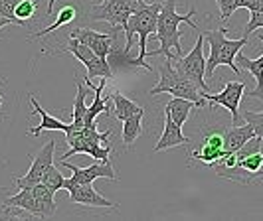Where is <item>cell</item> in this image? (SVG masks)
I'll return each mask as SVG.
<instances>
[{"instance_id": "obj_1", "label": "cell", "mask_w": 263, "mask_h": 221, "mask_svg": "<svg viewBox=\"0 0 263 221\" xmlns=\"http://www.w3.org/2000/svg\"><path fill=\"white\" fill-rule=\"evenodd\" d=\"M198 14L196 6L190 8V12L178 14L176 12V0H164L162 2V8L158 14V24L157 32H155V38L158 39L160 48L153 50V52H146L148 57H157V55H164L166 59L176 62L180 55H182V46H180V38H182V30H178L180 24H188L192 30H198V24L192 22V18Z\"/></svg>"}, {"instance_id": "obj_2", "label": "cell", "mask_w": 263, "mask_h": 221, "mask_svg": "<svg viewBox=\"0 0 263 221\" xmlns=\"http://www.w3.org/2000/svg\"><path fill=\"white\" fill-rule=\"evenodd\" d=\"M226 28L218 30H204L202 36L210 46V55L206 59V79L214 77L216 67L228 65L236 75H239V65L236 64V55L241 52L243 46H248L250 36H241L239 39H230L226 36Z\"/></svg>"}, {"instance_id": "obj_3", "label": "cell", "mask_w": 263, "mask_h": 221, "mask_svg": "<svg viewBox=\"0 0 263 221\" xmlns=\"http://www.w3.org/2000/svg\"><path fill=\"white\" fill-rule=\"evenodd\" d=\"M160 8H162V2L157 0L153 4L146 2L145 8L137 10L129 16V22L127 26L123 28L125 32V52H131L133 46V36H139V55L141 59L146 57V39L151 34L157 32V24H158V14H160Z\"/></svg>"}, {"instance_id": "obj_4", "label": "cell", "mask_w": 263, "mask_h": 221, "mask_svg": "<svg viewBox=\"0 0 263 221\" xmlns=\"http://www.w3.org/2000/svg\"><path fill=\"white\" fill-rule=\"evenodd\" d=\"M158 85H155L148 95L155 97V95H160V93H171L172 97H182V99H190L194 101L196 107H204V99H202V89L198 87L194 81H190L188 77H184L182 73L176 71V67L172 65L171 59H166L164 64L160 65L158 69Z\"/></svg>"}, {"instance_id": "obj_5", "label": "cell", "mask_w": 263, "mask_h": 221, "mask_svg": "<svg viewBox=\"0 0 263 221\" xmlns=\"http://www.w3.org/2000/svg\"><path fill=\"white\" fill-rule=\"evenodd\" d=\"M58 0H48L46 16H53V6ZM145 0H103V4L91 8V20H101L109 26H127L129 16L141 8H145Z\"/></svg>"}, {"instance_id": "obj_6", "label": "cell", "mask_w": 263, "mask_h": 221, "mask_svg": "<svg viewBox=\"0 0 263 221\" xmlns=\"http://www.w3.org/2000/svg\"><path fill=\"white\" fill-rule=\"evenodd\" d=\"M172 65L176 67L178 73L194 81L204 93H212L210 85L206 83V59H204V36L202 34L198 36L192 52H188V55H180L176 62H172Z\"/></svg>"}, {"instance_id": "obj_7", "label": "cell", "mask_w": 263, "mask_h": 221, "mask_svg": "<svg viewBox=\"0 0 263 221\" xmlns=\"http://www.w3.org/2000/svg\"><path fill=\"white\" fill-rule=\"evenodd\" d=\"M62 52H69L73 57H78V62H81V64L85 65V69H87V75L85 77L87 79L105 77L109 81L113 79V69H111L109 62L103 59V57H99L91 48H87L85 44L78 42L76 38H69V42L62 48Z\"/></svg>"}, {"instance_id": "obj_8", "label": "cell", "mask_w": 263, "mask_h": 221, "mask_svg": "<svg viewBox=\"0 0 263 221\" xmlns=\"http://www.w3.org/2000/svg\"><path fill=\"white\" fill-rule=\"evenodd\" d=\"M123 32V26H111L109 32H95L91 28H76L71 30L69 38H76L78 42L85 44L87 48H91L93 52L97 53L99 57L107 59L109 52L113 50V46L119 42V34Z\"/></svg>"}, {"instance_id": "obj_9", "label": "cell", "mask_w": 263, "mask_h": 221, "mask_svg": "<svg viewBox=\"0 0 263 221\" xmlns=\"http://www.w3.org/2000/svg\"><path fill=\"white\" fill-rule=\"evenodd\" d=\"M53 152H55V138H50V140L34 154L32 166H30V170H28L26 174H24V176H14L12 178L14 186H16L18 190H22V188H34L36 184L42 182L44 172L53 164V158H55Z\"/></svg>"}, {"instance_id": "obj_10", "label": "cell", "mask_w": 263, "mask_h": 221, "mask_svg": "<svg viewBox=\"0 0 263 221\" xmlns=\"http://www.w3.org/2000/svg\"><path fill=\"white\" fill-rule=\"evenodd\" d=\"M243 93H246V83L243 81H228L220 93L202 91V99L228 109L230 115H232V125H239V120H241V117H239V101H241Z\"/></svg>"}, {"instance_id": "obj_11", "label": "cell", "mask_w": 263, "mask_h": 221, "mask_svg": "<svg viewBox=\"0 0 263 221\" xmlns=\"http://www.w3.org/2000/svg\"><path fill=\"white\" fill-rule=\"evenodd\" d=\"M64 190L69 192V202L76 206H85V208H113L117 209L119 204L107 199L99 194L93 184H76L67 178L64 182Z\"/></svg>"}, {"instance_id": "obj_12", "label": "cell", "mask_w": 263, "mask_h": 221, "mask_svg": "<svg viewBox=\"0 0 263 221\" xmlns=\"http://www.w3.org/2000/svg\"><path fill=\"white\" fill-rule=\"evenodd\" d=\"M62 166L69 168L73 174H71V182L76 184H93L97 178H109V180H117V174H115V168L111 164V160L107 162H97V164H91L87 168H79V166H73L69 162H62Z\"/></svg>"}, {"instance_id": "obj_13", "label": "cell", "mask_w": 263, "mask_h": 221, "mask_svg": "<svg viewBox=\"0 0 263 221\" xmlns=\"http://www.w3.org/2000/svg\"><path fill=\"white\" fill-rule=\"evenodd\" d=\"M190 138L182 132V127L176 125L172 117L164 111V130L158 138V143L155 144V152H162L168 148H176V146H188Z\"/></svg>"}, {"instance_id": "obj_14", "label": "cell", "mask_w": 263, "mask_h": 221, "mask_svg": "<svg viewBox=\"0 0 263 221\" xmlns=\"http://www.w3.org/2000/svg\"><path fill=\"white\" fill-rule=\"evenodd\" d=\"M30 103L34 107V113L40 115V125L38 127H32V129L28 130V134H32V136H38L40 132H44V130H62V132H71V130H76V127L71 125V123H64V120H60V118L52 117L50 113H46V109H42V105L38 103V99L34 97V95H30Z\"/></svg>"}, {"instance_id": "obj_15", "label": "cell", "mask_w": 263, "mask_h": 221, "mask_svg": "<svg viewBox=\"0 0 263 221\" xmlns=\"http://www.w3.org/2000/svg\"><path fill=\"white\" fill-rule=\"evenodd\" d=\"M259 39H261L263 44V36H259ZM236 64L239 65V67H243V69H248L251 75L255 77V89L251 93H248L250 97H253V99H259L263 103V55L261 57H257V59H250V57H246L243 53L239 52L236 55Z\"/></svg>"}, {"instance_id": "obj_16", "label": "cell", "mask_w": 263, "mask_h": 221, "mask_svg": "<svg viewBox=\"0 0 263 221\" xmlns=\"http://www.w3.org/2000/svg\"><path fill=\"white\" fill-rule=\"evenodd\" d=\"M251 136H255V130L250 123L246 125H234L232 129L224 130V148L226 152H236L243 144L250 140Z\"/></svg>"}, {"instance_id": "obj_17", "label": "cell", "mask_w": 263, "mask_h": 221, "mask_svg": "<svg viewBox=\"0 0 263 221\" xmlns=\"http://www.w3.org/2000/svg\"><path fill=\"white\" fill-rule=\"evenodd\" d=\"M6 204L14 209H24L32 217L42 219V209H40V204L38 199H36V195H34V192H32V188H22L18 194L8 195Z\"/></svg>"}, {"instance_id": "obj_18", "label": "cell", "mask_w": 263, "mask_h": 221, "mask_svg": "<svg viewBox=\"0 0 263 221\" xmlns=\"http://www.w3.org/2000/svg\"><path fill=\"white\" fill-rule=\"evenodd\" d=\"M109 97H111V101H113V115H115L119 120H125L127 117H133V115L145 111L141 105L131 101V99L125 97V95H121L117 89H111V95H109Z\"/></svg>"}, {"instance_id": "obj_19", "label": "cell", "mask_w": 263, "mask_h": 221, "mask_svg": "<svg viewBox=\"0 0 263 221\" xmlns=\"http://www.w3.org/2000/svg\"><path fill=\"white\" fill-rule=\"evenodd\" d=\"M76 18H78V8H76L73 4L62 6V8H60V12H58V16H55V20H53L52 26H48V28H44V30H38V32L30 34V36H28V39L44 38V36H48V34L55 32L58 28H64V26H67V24H71Z\"/></svg>"}, {"instance_id": "obj_20", "label": "cell", "mask_w": 263, "mask_h": 221, "mask_svg": "<svg viewBox=\"0 0 263 221\" xmlns=\"http://www.w3.org/2000/svg\"><path fill=\"white\" fill-rule=\"evenodd\" d=\"M192 109H198L196 103L190 101V99H182V97H172L171 101L166 103V107H164V111L171 115L172 120H174L176 125H180V127L188 120Z\"/></svg>"}, {"instance_id": "obj_21", "label": "cell", "mask_w": 263, "mask_h": 221, "mask_svg": "<svg viewBox=\"0 0 263 221\" xmlns=\"http://www.w3.org/2000/svg\"><path fill=\"white\" fill-rule=\"evenodd\" d=\"M32 192L36 195V199H38L40 204V209H42V219H48V217H52L53 213H55V199H53V190H50L46 184H36L34 188H32Z\"/></svg>"}, {"instance_id": "obj_22", "label": "cell", "mask_w": 263, "mask_h": 221, "mask_svg": "<svg viewBox=\"0 0 263 221\" xmlns=\"http://www.w3.org/2000/svg\"><path fill=\"white\" fill-rule=\"evenodd\" d=\"M143 115H145V111L143 113H137V115H133V117H127L125 120H121L123 123V144L129 148L135 144V140L141 136V132H143Z\"/></svg>"}, {"instance_id": "obj_23", "label": "cell", "mask_w": 263, "mask_h": 221, "mask_svg": "<svg viewBox=\"0 0 263 221\" xmlns=\"http://www.w3.org/2000/svg\"><path fill=\"white\" fill-rule=\"evenodd\" d=\"M226 150L224 148H216V146H208V144H202L198 150H192L188 158L190 160H196V162H202L206 166H216L222 158H224Z\"/></svg>"}, {"instance_id": "obj_24", "label": "cell", "mask_w": 263, "mask_h": 221, "mask_svg": "<svg viewBox=\"0 0 263 221\" xmlns=\"http://www.w3.org/2000/svg\"><path fill=\"white\" fill-rule=\"evenodd\" d=\"M76 87H78V95H76V101H73V118H71V125L76 129H81L85 125V113H87V107H85V85L76 81Z\"/></svg>"}, {"instance_id": "obj_25", "label": "cell", "mask_w": 263, "mask_h": 221, "mask_svg": "<svg viewBox=\"0 0 263 221\" xmlns=\"http://www.w3.org/2000/svg\"><path fill=\"white\" fill-rule=\"evenodd\" d=\"M36 14H38V2H36V0H22V2L16 6V10H14L16 20H20L22 26H28V22H30Z\"/></svg>"}, {"instance_id": "obj_26", "label": "cell", "mask_w": 263, "mask_h": 221, "mask_svg": "<svg viewBox=\"0 0 263 221\" xmlns=\"http://www.w3.org/2000/svg\"><path fill=\"white\" fill-rule=\"evenodd\" d=\"M64 182H66V178L62 176V172L55 168V166H50V168L44 172V176H42V184H46L50 190L53 192H58V190H64Z\"/></svg>"}, {"instance_id": "obj_27", "label": "cell", "mask_w": 263, "mask_h": 221, "mask_svg": "<svg viewBox=\"0 0 263 221\" xmlns=\"http://www.w3.org/2000/svg\"><path fill=\"white\" fill-rule=\"evenodd\" d=\"M10 195L8 188H0V219H24L22 215H18L14 208L6 204V197Z\"/></svg>"}, {"instance_id": "obj_28", "label": "cell", "mask_w": 263, "mask_h": 221, "mask_svg": "<svg viewBox=\"0 0 263 221\" xmlns=\"http://www.w3.org/2000/svg\"><path fill=\"white\" fill-rule=\"evenodd\" d=\"M218 8H220V18L222 22H228L232 18V14L239 8V0H216Z\"/></svg>"}, {"instance_id": "obj_29", "label": "cell", "mask_w": 263, "mask_h": 221, "mask_svg": "<svg viewBox=\"0 0 263 221\" xmlns=\"http://www.w3.org/2000/svg\"><path fill=\"white\" fill-rule=\"evenodd\" d=\"M20 2H22V0H0V16L10 18L16 26H22L20 20H16V16H14V10H16V6H18Z\"/></svg>"}, {"instance_id": "obj_30", "label": "cell", "mask_w": 263, "mask_h": 221, "mask_svg": "<svg viewBox=\"0 0 263 221\" xmlns=\"http://www.w3.org/2000/svg\"><path fill=\"white\" fill-rule=\"evenodd\" d=\"M243 118H246V123H250L251 127H253L255 134L263 138V111H261V113H253V111H243Z\"/></svg>"}, {"instance_id": "obj_31", "label": "cell", "mask_w": 263, "mask_h": 221, "mask_svg": "<svg viewBox=\"0 0 263 221\" xmlns=\"http://www.w3.org/2000/svg\"><path fill=\"white\" fill-rule=\"evenodd\" d=\"M259 28H263V12H251L250 22L243 28V36H250L255 30H259Z\"/></svg>"}, {"instance_id": "obj_32", "label": "cell", "mask_w": 263, "mask_h": 221, "mask_svg": "<svg viewBox=\"0 0 263 221\" xmlns=\"http://www.w3.org/2000/svg\"><path fill=\"white\" fill-rule=\"evenodd\" d=\"M239 8H248L250 12H263V0H239Z\"/></svg>"}, {"instance_id": "obj_33", "label": "cell", "mask_w": 263, "mask_h": 221, "mask_svg": "<svg viewBox=\"0 0 263 221\" xmlns=\"http://www.w3.org/2000/svg\"><path fill=\"white\" fill-rule=\"evenodd\" d=\"M10 24H14L10 18H4V16H0V30H4V28L10 26Z\"/></svg>"}, {"instance_id": "obj_34", "label": "cell", "mask_w": 263, "mask_h": 221, "mask_svg": "<svg viewBox=\"0 0 263 221\" xmlns=\"http://www.w3.org/2000/svg\"><path fill=\"white\" fill-rule=\"evenodd\" d=\"M0 109H2V93H0Z\"/></svg>"}]
</instances>
